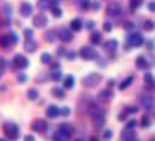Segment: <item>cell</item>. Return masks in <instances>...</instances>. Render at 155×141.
I'll list each match as a JSON object with an SVG mask.
<instances>
[{
  "instance_id": "8",
  "label": "cell",
  "mask_w": 155,
  "mask_h": 141,
  "mask_svg": "<svg viewBox=\"0 0 155 141\" xmlns=\"http://www.w3.org/2000/svg\"><path fill=\"white\" fill-rule=\"evenodd\" d=\"M57 37L60 38L61 41L68 43V41H70V40L73 38V34H72V31L68 29V28H60V29L57 31Z\"/></svg>"
},
{
  "instance_id": "41",
  "label": "cell",
  "mask_w": 155,
  "mask_h": 141,
  "mask_svg": "<svg viewBox=\"0 0 155 141\" xmlns=\"http://www.w3.org/2000/svg\"><path fill=\"white\" fill-rule=\"evenodd\" d=\"M9 35V40L12 41V43H16L18 41V35L15 34V33H10V34H8Z\"/></svg>"
},
{
  "instance_id": "55",
  "label": "cell",
  "mask_w": 155,
  "mask_h": 141,
  "mask_svg": "<svg viewBox=\"0 0 155 141\" xmlns=\"http://www.w3.org/2000/svg\"><path fill=\"white\" fill-rule=\"evenodd\" d=\"M0 77H2V69H0Z\"/></svg>"
},
{
  "instance_id": "37",
  "label": "cell",
  "mask_w": 155,
  "mask_h": 141,
  "mask_svg": "<svg viewBox=\"0 0 155 141\" xmlns=\"http://www.w3.org/2000/svg\"><path fill=\"white\" fill-rule=\"evenodd\" d=\"M103 28H104V31H105V33H110V31L113 29V24H111V22H108V21H107V22H104Z\"/></svg>"
},
{
  "instance_id": "51",
  "label": "cell",
  "mask_w": 155,
  "mask_h": 141,
  "mask_svg": "<svg viewBox=\"0 0 155 141\" xmlns=\"http://www.w3.org/2000/svg\"><path fill=\"white\" fill-rule=\"evenodd\" d=\"M92 8H94L95 10H97V9H100V3H98V2H95V3H92Z\"/></svg>"
},
{
  "instance_id": "33",
  "label": "cell",
  "mask_w": 155,
  "mask_h": 141,
  "mask_svg": "<svg viewBox=\"0 0 155 141\" xmlns=\"http://www.w3.org/2000/svg\"><path fill=\"white\" fill-rule=\"evenodd\" d=\"M41 62L45 63V65H48V63L51 62V56H50L48 53H43V54H41Z\"/></svg>"
},
{
  "instance_id": "56",
  "label": "cell",
  "mask_w": 155,
  "mask_h": 141,
  "mask_svg": "<svg viewBox=\"0 0 155 141\" xmlns=\"http://www.w3.org/2000/svg\"><path fill=\"white\" fill-rule=\"evenodd\" d=\"M0 26H2V19H0Z\"/></svg>"
},
{
  "instance_id": "31",
  "label": "cell",
  "mask_w": 155,
  "mask_h": 141,
  "mask_svg": "<svg viewBox=\"0 0 155 141\" xmlns=\"http://www.w3.org/2000/svg\"><path fill=\"white\" fill-rule=\"evenodd\" d=\"M91 41L94 44L101 43V34H100V33H92V35H91Z\"/></svg>"
},
{
  "instance_id": "44",
  "label": "cell",
  "mask_w": 155,
  "mask_h": 141,
  "mask_svg": "<svg viewBox=\"0 0 155 141\" xmlns=\"http://www.w3.org/2000/svg\"><path fill=\"white\" fill-rule=\"evenodd\" d=\"M148 9H149L151 12H155V2H151V3H148Z\"/></svg>"
},
{
  "instance_id": "25",
  "label": "cell",
  "mask_w": 155,
  "mask_h": 141,
  "mask_svg": "<svg viewBox=\"0 0 155 141\" xmlns=\"http://www.w3.org/2000/svg\"><path fill=\"white\" fill-rule=\"evenodd\" d=\"M136 66H139V68H148V60L143 56H138L136 57Z\"/></svg>"
},
{
  "instance_id": "4",
  "label": "cell",
  "mask_w": 155,
  "mask_h": 141,
  "mask_svg": "<svg viewBox=\"0 0 155 141\" xmlns=\"http://www.w3.org/2000/svg\"><path fill=\"white\" fill-rule=\"evenodd\" d=\"M139 100H140L142 106H143L147 110H152L155 107V98L152 94H140V96H139Z\"/></svg>"
},
{
  "instance_id": "36",
  "label": "cell",
  "mask_w": 155,
  "mask_h": 141,
  "mask_svg": "<svg viewBox=\"0 0 155 141\" xmlns=\"http://www.w3.org/2000/svg\"><path fill=\"white\" fill-rule=\"evenodd\" d=\"M79 6L82 9H88L91 6V2H89V0H81V2H79Z\"/></svg>"
},
{
  "instance_id": "45",
  "label": "cell",
  "mask_w": 155,
  "mask_h": 141,
  "mask_svg": "<svg viewBox=\"0 0 155 141\" xmlns=\"http://www.w3.org/2000/svg\"><path fill=\"white\" fill-rule=\"evenodd\" d=\"M113 137V132L111 131H105L104 132V138H105V140H108V138H111Z\"/></svg>"
},
{
  "instance_id": "35",
  "label": "cell",
  "mask_w": 155,
  "mask_h": 141,
  "mask_svg": "<svg viewBox=\"0 0 155 141\" xmlns=\"http://www.w3.org/2000/svg\"><path fill=\"white\" fill-rule=\"evenodd\" d=\"M149 125H151V118L147 115V116H143V119H142V126H143V128H148Z\"/></svg>"
},
{
  "instance_id": "26",
  "label": "cell",
  "mask_w": 155,
  "mask_h": 141,
  "mask_svg": "<svg viewBox=\"0 0 155 141\" xmlns=\"http://www.w3.org/2000/svg\"><path fill=\"white\" fill-rule=\"evenodd\" d=\"M73 85H75V78L72 75H68L64 78V88H73Z\"/></svg>"
},
{
  "instance_id": "7",
  "label": "cell",
  "mask_w": 155,
  "mask_h": 141,
  "mask_svg": "<svg viewBox=\"0 0 155 141\" xmlns=\"http://www.w3.org/2000/svg\"><path fill=\"white\" fill-rule=\"evenodd\" d=\"M143 44V37L140 33H133L129 35V46L132 47H139Z\"/></svg>"
},
{
  "instance_id": "13",
  "label": "cell",
  "mask_w": 155,
  "mask_h": 141,
  "mask_svg": "<svg viewBox=\"0 0 155 141\" xmlns=\"http://www.w3.org/2000/svg\"><path fill=\"white\" fill-rule=\"evenodd\" d=\"M143 81H145V85H147L149 90H154L155 88V79L151 72H147V74L143 75Z\"/></svg>"
},
{
  "instance_id": "46",
  "label": "cell",
  "mask_w": 155,
  "mask_h": 141,
  "mask_svg": "<svg viewBox=\"0 0 155 141\" xmlns=\"http://www.w3.org/2000/svg\"><path fill=\"white\" fill-rule=\"evenodd\" d=\"M86 28H88V29H92V28H94V21H88V22H86Z\"/></svg>"
},
{
  "instance_id": "11",
  "label": "cell",
  "mask_w": 155,
  "mask_h": 141,
  "mask_svg": "<svg viewBox=\"0 0 155 141\" xmlns=\"http://www.w3.org/2000/svg\"><path fill=\"white\" fill-rule=\"evenodd\" d=\"M47 22H48V19H47V16H45V15H43V13L35 15L34 21H32V24H34L35 28H43V26L47 25Z\"/></svg>"
},
{
  "instance_id": "22",
  "label": "cell",
  "mask_w": 155,
  "mask_h": 141,
  "mask_svg": "<svg viewBox=\"0 0 155 141\" xmlns=\"http://www.w3.org/2000/svg\"><path fill=\"white\" fill-rule=\"evenodd\" d=\"M70 28H72L73 31H81V28H82V21H81L79 18H75V19L70 22Z\"/></svg>"
},
{
  "instance_id": "21",
  "label": "cell",
  "mask_w": 155,
  "mask_h": 141,
  "mask_svg": "<svg viewBox=\"0 0 155 141\" xmlns=\"http://www.w3.org/2000/svg\"><path fill=\"white\" fill-rule=\"evenodd\" d=\"M59 129H60L61 132H64V134H68L69 137L73 134V126H72V125H69V123H60Z\"/></svg>"
},
{
  "instance_id": "27",
  "label": "cell",
  "mask_w": 155,
  "mask_h": 141,
  "mask_svg": "<svg viewBox=\"0 0 155 141\" xmlns=\"http://www.w3.org/2000/svg\"><path fill=\"white\" fill-rule=\"evenodd\" d=\"M133 79H135V77H133V75H130V77H127V78L124 79V81L121 82L120 85H119V88H120V90H124V88H127V87L130 85V84H132V81H133Z\"/></svg>"
},
{
  "instance_id": "15",
  "label": "cell",
  "mask_w": 155,
  "mask_h": 141,
  "mask_svg": "<svg viewBox=\"0 0 155 141\" xmlns=\"http://www.w3.org/2000/svg\"><path fill=\"white\" fill-rule=\"evenodd\" d=\"M45 113H47V116H48V118H57V116H59V113H60V109H59L57 106L51 105V106H48V107H47Z\"/></svg>"
},
{
  "instance_id": "32",
  "label": "cell",
  "mask_w": 155,
  "mask_h": 141,
  "mask_svg": "<svg viewBox=\"0 0 155 141\" xmlns=\"http://www.w3.org/2000/svg\"><path fill=\"white\" fill-rule=\"evenodd\" d=\"M38 97V91L34 90V88H31V90H28V98L29 100H35Z\"/></svg>"
},
{
  "instance_id": "3",
  "label": "cell",
  "mask_w": 155,
  "mask_h": 141,
  "mask_svg": "<svg viewBox=\"0 0 155 141\" xmlns=\"http://www.w3.org/2000/svg\"><path fill=\"white\" fill-rule=\"evenodd\" d=\"M81 57L82 59H85V60H92L97 57V50H95L94 47H91V46H84L82 49H81Z\"/></svg>"
},
{
  "instance_id": "16",
  "label": "cell",
  "mask_w": 155,
  "mask_h": 141,
  "mask_svg": "<svg viewBox=\"0 0 155 141\" xmlns=\"http://www.w3.org/2000/svg\"><path fill=\"white\" fill-rule=\"evenodd\" d=\"M98 97H100V100H103V101H107V100H110V98L113 97V91L110 90V88L101 90V91H100V94H98Z\"/></svg>"
},
{
  "instance_id": "50",
  "label": "cell",
  "mask_w": 155,
  "mask_h": 141,
  "mask_svg": "<svg viewBox=\"0 0 155 141\" xmlns=\"http://www.w3.org/2000/svg\"><path fill=\"white\" fill-rule=\"evenodd\" d=\"M135 125H136V121H130V122H129V126H127V128H130V129H132Z\"/></svg>"
},
{
  "instance_id": "34",
  "label": "cell",
  "mask_w": 155,
  "mask_h": 141,
  "mask_svg": "<svg viewBox=\"0 0 155 141\" xmlns=\"http://www.w3.org/2000/svg\"><path fill=\"white\" fill-rule=\"evenodd\" d=\"M154 22L152 21H145V24H143V28L147 29V31H152L154 29Z\"/></svg>"
},
{
  "instance_id": "2",
  "label": "cell",
  "mask_w": 155,
  "mask_h": 141,
  "mask_svg": "<svg viewBox=\"0 0 155 141\" xmlns=\"http://www.w3.org/2000/svg\"><path fill=\"white\" fill-rule=\"evenodd\" d=\"M100 82H101V75L100 74H89V75H86L85 78L82 79V84L86 88H94Z\"/></svg>"
},
{
  "instance_id": "43",
  "label": "cell",
  "mask_w": 155,
  "mask_h": 141,
  "mask_svg": "<svg viewBox=\"0 0 155 141\" xmlns=\"http://www.w3.org/2000/svg\"><path fill=\"white\" fill-rule=\"evenodd\" d=\"M60 77H61L60 70H54L53 72V79H60Z\"/></svg>"
},
{
  "instance_id": "39",
  "label": "cell",
  "mask_w": 155,
  "mask_h": 141,
  "mask_svg": "<svg viewBox=\"0 0 155 141\" xmlns=\"http://www.w3.org/2000/svg\"><path fill=\"white\" fill-rule=\"evenodd\" d=\"M53 16L60 18L61 16V9L60 8H53Z\"/></svg>"
},
{
  "instance_id": "53",
  "label": "cell",
  "mask_w": 155,
  "mask_h": 141,
  "mask_svg": "<svg viewBox=\"0 0 155 141\" xmlns=\"http://www.w3.org/2000/svg\"><path fill=\"white\" fill-rule=\"evenodd\" d=\"M76 141H84V140H82V138H78V140Z\"/></svg>"
},
{
  "instance_id": "10",
  "label": "cell",
  "mask_w": 155,
  "mask_h": 141,
  "mask_svg": "<svg viewBox=\"0 0 155 141\" xmlns=\"http://www.w3.org/2000/svg\"><path fill=\"white\" fill-rule=\"evenodd\" d=\"M120 138L121 141H136V134L133 132V129H130V128H126L124 131H121L120 134Z\"/></svg>"
},
{
  "instance_id": "23",
  "label": "cell",
  "mask_w": 155,
  "mask_h": 141,
  "mask_svg": "<svg viewBox=\"0 0 155 141\" xmlns=\"http://www.w3.org/2000/svg\"><path fill=\"white\" fill-rule=\"evenodd\" d=\"M0 46H2V47H5V49H9V46H10V40H9L8 34L0 35Z\"/></svg>"
},
{
  "instance_id": "12",
  "label": "cell",
  "mask_w": 155,
  "mask_h": 141,
  "mask_svg": "<svg viewBox=\"0 0 155 141\" xmlns=\"http://www.w3.org/2000/svg\"><path fill=\"white\" fill-rule=\"evenodd\" d=\"M19 10H21V15L24 18L31 16V13H32V5H29V3H22Z\"/></svg>"
},
{
  "instance_id": "40",
  "label": "cell",
  "mask_w": 155,
  "mask_h": 141,
  "mask_svg": "<svg viewBox=\"0 0 155 141\" xmlns=\"http://www.w3.org/2000/svg\"><path fill=\"white\" fill-rule=\"evenodd\" d=\"M126 112H127V113H136V112H138V107H136V106H129V107L126 109Z\"/></svg>"
},
{
  "instance_id": "29",
  "label": "cell",
  "mask_w": 155,
  "mask_h": 141,
  "mask_svg": "<svg viewBox=\"0 0 155 141\" xmlns=\"http://www.w3.org/2000/svg\"><path fill=\"white\" fill-rule=\"evenodd\" d=\"M53 96L54 97H57V98H63V97H64V91H63V90H61V88H53Z\"/></svg>"
},
{
  "instance_id": "17",
  "label": "cell",
  "mask_w": 155,
  "mask_h": 141,
  "mask_svg": "<svg viewBox=\"0 0 155 141\" xmlns=\"http://www.w3.org/2000/svg\"><path fill=\"white\" fill-rule=\"evenodd\" d=\"M45 128H47V123L44 121H35V122H32V129L37 132H44Z\"/></svg>"
},
{
  "instance_id": "38",
  "label": "cell",
  "mask_w": 155,
  "mask_h": 141,
  "mask_svg": "<svg viewBox=\"0 0 155 141\" xmlns=\"http://www.w3.org/2000/svg\"><path fill=\"white\" fill-rule=\"evenodd\" d=\"M25 35H26V40H32L34 31H32L31 28H26V29H25Z\"/></svg>"
},
{
  "instance_id": "5",
  "label": "cell",
  "mask_w": 155,
  "mask_h": 141,
  "mask_svg": "<svg viewBox=\"0 0 155 141\" xmlns=\"http://www.w3.org/2000/svg\"><path fill=\"white\" fill-rule=\"evenodd\" d=\"M88 113L91 115L92 118H98V116H104L105 112H104V109L100 105H97V103H91V105L88 106Z\"/></svg>"
},
{
  "instance_id": "18",
  "label": "cell",
  "mask_w": 155,
  "mask_h": 141,
  "mask_svg": "<svg viewBox=\"0 0 155 141\" xmlns=\"http://www.w3.org/2000/svg\"><path fill=\"white\" fill-rule=\"evenodd\" d=\"M24 47H25L26 52L34 53L35 50H37V43H35L34 40H26L25 43H24Z\"/></svg>"
},
{
  "instance_id": "48",
  "label": "cell",
  "mask_w": 155,
  "mask_h": 141,
  "mask_svg": "<svg viewBox=\"0 0 155 141\" xmlns=\"http://www.w3.org/2000/svg\"><path fill=\"white\" fill-rule=\"evenodd\" d=\"M60 113H63V115H69V113H70V109L64 107V109H61V110H60Z\"/></svg>"
},
{
  "instance_id": "19",
  "label": "cell",
  "mask_w": 155,
  "mask_h": 141,
  "mask_svg": "<svg viewBox=\"0 0 155 141\" xmlns=\"http://www.w3.org/2000/svg\"><path fill=\"white\" fill-rule=\"evenodd\" d=\"M92 123H94V126L97 129H101L104 126V123H105V118L104 116H98V118H92Z\"/></svg>"
},
{
  "instance_id": "1",
  "label": "cell",
  "mask_w": 155,
  "mask_h": 141,
  "mask_svg": "<svg viewBox=\"0 0 155 141\" xmlns=\"http://www.w3.org/2000/svg\"><path fill=\"white\" fill-rule=\"evenodd\" d=\"M3 129H5V134L10 141H15L19 138V128H18L16 123L13 122H6L3 125Z\"/></svg>"
},
{
  "instance_id": "49",
  "label": "cell",
  "mask_w": 155,
  "mask_h": 141,
  "mask_svg": "<svg viewBox=\"0 0 155 141\" xmlns=\"http://www.w3.org/2000/svg\"><path fill=\"white\" fill-rule=\"evenodd\" d=\"M25 79H26V77H25V75H24V74H21V75L18 77V81H21V82H24Z\"/></svg>"
},
{
  "instance_id": "24",
  "label": "cell",
  "mask_w": 155,
  "mask_h": 141,
  "mask_svg": "<svg viewBox=\"0 0 155 141\" xmlns=\"http://www.w3.org/2000/svg\"><path fill=\"white\" fill-rule=\"evenodd\" d=\"M54 3H56L54 0H40V2H38V8L47 9V8H50V6H53Z\"/></svg>"
},
{
  "instance_id": "30",
  "label": "cell",
  "mask_w": 155,
  "mask_h": 141,
  "mask_svg": "<svg viewBox=\"0 0 155 141\" xmlns=\"http://www.w3.org/2000/svg\"><path fill=\"white\" fill-rule=\"evenodd\" d=\"M143 3V0H130V9L132 10H136L138 8H140V5Z\"/></svg>"
},
{
  "instance_id": "42",
  "label": "cell",
  "mask_w": 155,
  "mask_h": 141,
  "mask_svg": "<svg viewBox=\"0 0 155 141\" xmlns=\"http://www.w3.org/2000/svg\"><path fill=\"white\" fill-rule=\"evenodd\" d=\"M123 26H124V29H133V26H135V25H133V22L127 21V22H124V25H123Z\"/></svg>"
},
{
  "instance_id": "14",
  "label": "cell",
  "mask_w": 155,
  "mask_h": 141,
  "mask_svg": "<svg viewBox=\"0 0 155 141\" xmlns=\"http://www.w3.org/2000/svg\"><path fill=\"white\" fill-rule=\"evenodd\" d=\"M53 141H69V135L68 134H64V132H61L60 129H57V131L53 134Z\"/></svg>"
},
{
  "instance_id": "54",
  "label": "cell",
  "mask_w": 155,
  "mask_h": 141,
  "mask_svg": "<svg viewBox=\"0 0 155 141\" xmlns=\"http://www.w3.org/2000/svg\"><path fill=\"white\" fill-rule=\"evenodd\" d=\"M0 141H6V140H3V138H0Z\"/></svg>"
},
{
  "instance_id": "47",
  "label": "cell",
  "mask_w": 155,
  "mask_h": 141,
  "mask_svg": "<svg viewBox=\"0 0 155 141\" xmlns=\"http://www.w3.org/2000/svg\"><path fill=\"white\" fill-rule=\"evenodd\" d=\"M25 141H35L34 135H25V138H24Z\"/></svg>"
},
{
  "instance_id": "28",
  "label": "cell",
  "mask_w": 155,
  "mask_h": 141,
  "mask_svg": "<svg viewBox=\"0 0 155 141\" xmlns=\"http://www.w3.org/2000/svg\"><path fill=\"white\" fill-rule=\"evenodd\" d=\"M54 38H56V33H54V29H48V31L45 33V41L53 43V41H54Z\"/></svg>"
},
{
  "instance_id": "52",
  "label": "cell",
  "mask_w": 155,
  "mask_h": 141,
  "mask_svg": "<svg viewBox=\"0 0 155 141\" xmlns=\"http://www.w3.org/2000/svg\"><path fill=\"white\" fill-rule=\"evenodd\" d=\"M91 141H98V140L97 138H91Z\"/></svg>"
},
{
  "instance_id": "6",
  "label": "cell",
  "mask_w": 155,
  "mask_h": 141,
  "mask_svg": "<svg viewBox=\"0 0 155 141\" xmlns=\"http://www.w3.org/2000/svg\"><path fill=\"white\" fill-rule=\"evenodd\" d=\"M28 65H29V62H28V59H26L25 56L16 54V56L13 57V66H15L16 69H25Z\"/></svg>"
},
{
  "instance_id": "20",
  "label": "cell",
  "mask_w": 155,
  "mask_h": 141,
  "mask_svg": "<svg viewBox=\"0 0 155 141\" xmlns=\"http://www.w3.org/2000/svg\"><path fill=\"white\" fill-rule=\"evenodd\" d=\"M104 49H105L107 52H114V50L117 49V41H116V40L105 41V43H104Z\"/></svg>"
},
{
  "instance_id": "9",
  "label": "cell",
  "mask_w": 155,
  "mask_h": 141,
  "mask_svg": "<svg viewBox=\"0 0 155 141\" xmlns=\"http://www.w3.org/2000/svg\"><path fill=\"white\" fill-rule=\"evenodd\" d=\"M121 13V6L119 3H110L107 6V15L110 16H119Z\"/></svg>"
}]
</instances>
